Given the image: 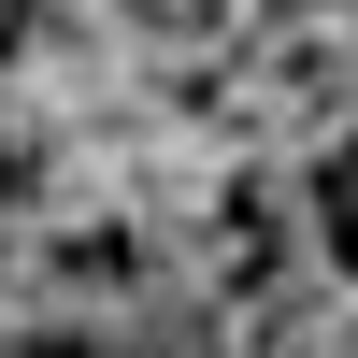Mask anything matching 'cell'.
Segmentation results:
<instances>
[{
  "label": "cell",
  "mask_w": 358,
  "mask_h": 358,
  "mask_svg": "<svg viewBox=\"0 0 358 358\" xmlns=\"http://www.w3.org/2000/svg\"><path fill=\"white\" fill-rule=\"evenodd\" d=\"M315 229H330V273L358 287V115H344L330 158H315Z\"/></svg>",
  "instance_id": "cell-1"
},
{
  "label": "cell",
  "mask_w": 358,
  "mask_h": 358,
  "mask_svg": "<svg viewBox=\"0 0 358 358\" xmlns=\"http://www.w3.org/2000/svg\"><path fill=\"white\" fill-rule=\"evenodd\" d=\"M0 57H15V0H0Z\"/></svg>",
  "instance_id": "cell-2"
}]
</instances>
